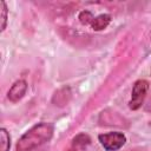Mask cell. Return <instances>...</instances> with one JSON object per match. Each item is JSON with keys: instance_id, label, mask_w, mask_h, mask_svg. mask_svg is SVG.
Instances as JSON below:
<instances>
[{"instance_id": "6da1fadb", "label": "cell", "mask_w": 151, "mask_h": 151, "mask_svg": "<svg viewBox=\"0 0 151 151\" xmlns=\"http://www.w3.org/2000/svg\"><path fill=\"white\" fill-rule=\"evenodd\" d=\"M53 136V125L51 123H39L31 127L18 142L17 151H32L41 144L48 142Z\"/></svg>"}, {"instance_id": "7a4b0ae2", "label": "cell", "mask_w": 151, "mask_h": 151, "mask_svg": "<svg viewBox=\"0 0 151 151\" xmlns=\"http://www.w3.org/2000/svg\"><path fill=\"white\" fill-rule=\"evenodd\" d=\"M147 90H149V83L146 80L139 79L134 83L133 88H132L131 99L129 101V107L131 110H138L143 105Z\"/></svg>"}, {"instance_id": "3957f363", "label": "cell", "mask_w": 151, "mask_h": 151, "mask_svg": "<svg viewBox=\"0 0 151 151\" xmlns=\"http://www.w3.org/2000/svg\"><path fill=\"white\" fill-rule=\"evenodd\" d=\"M100 144L107 151H117L119 150L126 142V137L122 132H109L101 133L98 136Z\"/></svg>"}, {"instance_id": "277c9868", "label": "cell", "mask_w": 151, "mask_h": 151, "mask_svg": "<svg viewBox=\"0 0 151 151\" xmlns=\"http://www.w3.org/2000/svg\"><path fill=\"white\" fill-rule=\"evenodd\" d=\"M26 90H27V83L22 79L20 80H17L12 86L11 88L8 90V93H7V97L13 103H17L19 101L26 93Z\"/></svg>"}, {"instance_id": "5b68a950", "label": "cell", "mask_w": 151, "mask_h": 151, "mask_svg": "<svg viewBox=\"0 0 151 151\" xmlns=\"http://www.w3.org/2000/svg\"><path fill=\"white\" fill-rule=\"evenodd\" d=\"M110 22H111V15L110 14H100L93 19L91 27L94 31H101V29L106 28Z\"/></svg>"}, {"instance_id": "8992f818", "label": "cell", "mask_w": 151, "mask_h": 151, "mask_svg": "<svg viewBox=\"0 0 151 151\" xmlns=\"http://www.w3.org/2000/svg\"><path fill=\"white\" fill-rule=\"evenodd\" d=\"M11 147V136L6 129L0 130V151H8Z\"/></svg>"}, {"instance_id": "52a82bcc", "label": "cell", "mask_w": 151, "mask_h": 151, "mask_svg": "<svg viewBox=\"0 0 151 151\" xmlns=\"http://www.w3.org/2000/svg\"><path fill=\"white\" fill-rule=\"evenodd\" d=\"M90 143H91V138L85 133H80V134H78V136H76L73 138V143L72 144H73L74 147H85Z\"/></svg>"}, {"instance_id": "ba28073f", "label": "cell", "mask_w": 151, "mask_h": 151, "mask_svg": "<svg viewBox=\"0 0 151 151\" xmlns=\"http://www.w3.org/2000/svg\"><path fill=\"white\" fill-rule=\"evenodd\" d=\"M7 13H8V9H7V6H6V2L5 1H0V15H1V31H4L6 28V25H7Z\"/></svg>"}, {"instance_id": "9c48e42d", "label": "cell", "mask_w": 151, "mask_h": 151, "mask_svg": "<svg viewBox=\"0 0 151 151\" xmlns=\"http://www.w3.org/2000/svg\"><path fill=\"white\" fill-rule=\"evenodd\" d=\"M78 18H79V21L83 25H91L92 21H93V19H94L93 14L90 11H83V12H80Z\"/></svg>"}, {"instance_id": "30bf717a", "label": "cell", "mask_w": 151, "mask_h": 151, "mask_svg": "<svg viewBox=\"0 0 151 151\" xmlns=\"http://www.w3.org/2000/svg\"><path fill=\"white\" fill-rule=\"evenodd\" d=\"M150 39H151V38H150Z\"/></svg>"}]
</instances>
